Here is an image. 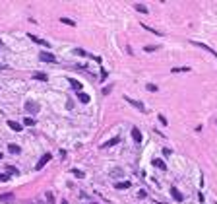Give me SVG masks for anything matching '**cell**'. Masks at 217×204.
Instances as JSON below:
<instances>
[{
	"mask_svg": "<svg viewBox=\"0 0 217 204\" xmlns=\"http://www.w3.org/2000/svg\"><path fill=\"white\" fill-rule=\"evenodd\" d=\"M6 169H8V173H12V175H19V171L16 169V167H12V165H8Z\"/></svg>",
	"mask_w": 217,
	"mask_h": 204,
	"instance_id": "cell-25",
	"label": "cell"
},
{
	"mask_svg": "<svg viewBox=\"0 0 217 204\" xmlns=\"http://www.w3.org/2000/svg\"><path fill=\"white\" fill-rule=\"evenodd\" d=\"M171 196H173V198L176 200V202H182V200H184V196H182V192H178V189H175V187H173V189H171Z\"/></svg>",
	"mask_w": 217,
	"mask_h": 204,
	"instance_id": "cell-6",
	"label": "cell"
},
{
	"mask_svg": "<svg viewBox=\"0 0 217 204\" xmlns=\"http://www.w3.org/2000/svg\"><path fill=\"white\" fill-rule=\"evenodd\" d=\"M171 72H175V74H178V72H190V66H175V68H171Z\"/></svg>",
	"mask_w": 217,
	"mask_h": 204,
	"instance_id": "cell-12",
	"label": "cell"
},
{
	"mask_svg": "<svg viewBox=\"0 0 217 204\" xmlns=\"http://www.w3.org/2000/svg\"><path fill=\"white\" fill-rule=\"evenodd\" d=\"M190 43H192V45H194V47H198V49H202V51H208L209 55L217 56V51H213L211 47H208V45H206V43H200V41H190Z\"/></svg>",
	"mask_w": 217,
	"mask_h": 204,
	"instance_id": "cell-3",
	"label": "cell"
},
{
	"mask_svg": "<svg viewBox=\"0 0 217 204\" xmlns=\"http://www.w3.org/2000/svg\"><path fill=\"white\" fill-rule=\"evenodd\" d=\"M8 150H10L12 154H18V152H19V146H16V144H10V146H8Z\"/></svg>",
	"mask_w": 217,
	"mask_h": 204,
	"instance_id": "cell-23",
	"label": "cell"
},
{
	"mask_svg": "<svg viewBox=\"0 0 217 204\" xmlns=\"http://www.w3.org/2000/svg\"><path fill=\"white\" fill-rule=\"evenodd\" d=\"M39 109H41V105H39L37 101H33V99L25 101V111L27 113H39Z\"/></svg>",
	"mask_w": 217,
	"mask_h": 204,
	"instance_id": "cell-1",
	"label": "cell"
},
{
	"mask_svg": "<svg viewBox=\"0 0 217 204\" xmlns=\"http://www.w3.org/2000/svg\"><path fill=\"white\" fill-rule=\"evenodd\" d=\"M31 78L33 80H41V82H47V74H43V72H33Z\"/></svg>",
	"mask_w": 217,
	"mask_h": 204,
	"instance_id": "cell-10",
	"label": "cell"
},
{
	"mask_svg": "<svg viewBox=\"0 0 217 204\" xmlns=\"http://www.w3.org/2000/svg\"><path fill=\"white\" fill-rule=\"evenodd\" d=\"M47 200H49V202H51V204H52V202H54V196H52V195H51V192H47Z\"/></svg>",
	"mask_w": 217,
	"mask_h": 204,
	"instance_id": "cell-28",
	"label": "cell"
},
{
	"mask_svg": "<svg viewBox=\"0 0 217 204\" xmlns=\"http://www.w3.org/2000/svg\"><path fill=\"white\" fill-rule=\"evenodd\" d=\"M143 51H145V53H155V51H159V47L157 45H155V47H153V45H145V47H143Z\"/></svg>",
	"mask_w": 217,
	"mask_h": 204,
	"instance_id": "cell-17",
	"label": "cell"
},
{
	"mask_svg": "<svg viewBox=\"0 0 217 204\" xmlns=\"http://www.w3.org/2000/svg\"><path fill=\"white\" fill-rule=\"evenodd\" d=\"M0 159H2V154H0Z\"/></svg>",
	"mask_w": 217,
	"mask_h": 204,
	"instance_id": "cell-34",
	"label": "cell"
},
{
	"mask_svg": "<svg viewBox=\"0 0 217 204\" xmlns=\"http://www.w3.org/2000/svg\"><path fill=\"white\" fill-rule=\"evenodd\" d=\"M33 204H41V202H33Z\"/></svg>",
	"mask_w": 217,
	"mask_h": 204,
	"instance_id": "cell-33",
	"label": "cell"
},
{
	"mask_svg": "<svg viewBox=\"0 0 217 204\" xmlns=\"http://www.w3.org/2000/svg\"><path fill=\"white\" fill-rule=\"evenodd\" d=\"M142 27L145 29V31H149V33H153V35H163L161 31H157L155 27H151V25H145V23H142Z\"/></svg>",
	"mask_w": 217,
	"mask_h": 204,
	"instance_id": "cell-11",
	"label": "cell"
},
{
	"mask_svg": "<svg viewBox=\"0 0 217 204\" xmlns=\"http://www.w3.org/2000/svg\"><path fill=\"white\" fill-rule=\"evenodd\" d=\"M124 99H126V101H128L132 107H136L138 111H145V107H143V103H142V101H136V99H132V97H124Z\"/></svg>",
	"mask_w": 217,
	"mask_h": 204,
	"instance_id": "cell-5",
	"label": "cell"
},
{
	"mask_svg": "<svg viewBox=\"0 0 217 204\" xmlns=\"http://www.w3.org/2000/svg\"><path fill=\"white\" fill-rule=\"evenodd\" d=\"M72 173H74L78 179H83V177H85V175H83V171H79V169H72Z\"/></svg>",
	"mask_w": 217,
	"mask_h": 204,
	"instance_id": "cell-24",
	"label": "cell"
},
{
	"mask_svg": "<svg viewBox=\"0 0 217 204\" xmlns=\"http://www.w3.org/2000/svg\"><path fill=\"white\" fill-rule=\"evenodd\" d=\"M116 189H130V181H124V183H116Z\"/></svg>",
	"mask_w": 217,
	"mask_h": 204,
	"instance_id": "cell-22",
	"label": "cell"
},
{
	"mask_svg": "<svg viewBox=\"0 0 217 204\" xmlns=\"http://www.w3.org/2000/svg\"><path fill=\"white\" fill-rule=\"evenodd\" d=\"M51 159H52V156H51V154H45V156H41V159H39V161H37V165H35V169H37V171H41L43 167H45L47 163L51 161Z\"/></svg>",
	"mask_w": 217,
	"mask_h": 204,
	"instance_id": "cell-2",
	"label": "cell"
},
{
	"mask_svg": "<svg viewBox=\"0 0 217 204\" xmlns=\"http://www.w3.org/2000/svg\"><path fill=\"white\" fill-rule=\"evenodd\" d=\"M60 22L66 23V25H70V27H74V25H76V22H74V19H70V18H60Z\"/></svg>",
	"mask_w": 217,
	"mask_h": 204,
	"instance_id": "cell-18",
	"label": "cell"
},
{
	"mask_svg": "<svg viewBox=\"0 0 217 204\" xmlns=\"http://www.w3.org/2000/svg\"><path fill=\"white\" fill-rule=\"evenodd\" d=\"M62 204H68V202H66V200H62Z\"/></svg>",
	"mask_w": 217,
	"mask_h": 204,
	"instance_id": "cell-32",
	"label": "cell"
},
{
	"mask_svg": "<svg viewBox=\"0 0 217 204\" xmlns=\"http://www.w3.org/2000/svg\"><path fill=\"white\" fill-rule=\"evenodd\" d=\"M153 165L157 167V169H161V171H165V169H167V163L163 161V159H153Z\"/></svg>",
	"mask_w": 217,
	"mask_h": 204,
	"instance_id": "cell-9",
	"label": "cell"
},
{
	"mask_svg": "<svg viewBox=\"0 0 217 204\" xmlns=\"http://www.w3.org/2000/svg\"><path fill=\"white\" fill-rule=\"evenodd\" d=\"M76 53H78V55H82V56H85V51H83V49H76Z\"/></svg>",
	"mask_w": 217,
	"mask_h": 204,
	"instance_id": "cell-31",
	"label": "cell"
},
{
	"mask_svg": "<svg viewBox=\"0 0 217 204\" xmlns=\"http://www.w3.org/2000/svg\"><path fill=\"white\" fill-rule=\"evenodd\" d=\"M118 142H120V138H118V136H115V138L107 140V142L103 144V148H107V146H115V144H118Z\"/></svg>",
	"mask_w": 217,
	"mask_h": 204,
	"instance_id": "cell-15",
	"label": "cell"
},
{
	"mask_svg": "<svg viewBox=\"0 0 217 204\" xmlns=\"http://www.w3.org/2000/svg\"><path fill=\"white\" fill-rule=\"evenodd\" d=\"M159 121H161V125H169V123H167V119H165V117H163V115H159Z\"/></svg>",
	"mask_w": 217,
	"mask_h": 204,
	"instance_id": "cell-29",
	"label": "cell"
},
{
	"mask_svg": "<svg viewBox=\"0 0 217 204\" xmlns=\"http://www.w3.org/2000/svg\"><path fill=\"white\" fill-rule=\"evenodd\" d=\"M145 88H148V92H157V86H155V84H148Z\"/></svg>",
	"mask_w": 217,
	"mask_h": 204,
	"instance_id": "cell-26",
	"label": "cell"
},
{
	"mask_svg": "<svg viewBox=\"0 0 217 204\" xmlns=\"http://www.w3.org/2000/svg\"><path fill=\"white\" fill-rule=\"evenodd\" d=\"M10 175H4V173H0V181H8Z\"/></svg>",
	"mask_w": 217,
	"mask_h": 204,
	"instance_id": "cell-30",
	"label": "cell"
},
{
	"mask_svg": "<svg viewBox=\"0 0 217 204\" xmlns=\"http://www.w3.org/2000/svg\"><path fill=\"white\" fill-rule=\"evenodd\" d=\"M29 39H31V41H35V43H39V45H43V47H47V49H49V43H47V41H43V39L35 37V35H29Z\"/></svg>",
	"mask_w": 217,
	"mask_h": 204,
	"instance_id": "cell-16",
	"label": "cell"
},
{
	"mask_svg": "<svg viewBox=\"0 0 217 204\" xmlns=\"http://www.w3.org/2000/svg\"><path fill=\"white\" fill-rule=\"evenodd\" d=\"M70 82H72V88H74L76 92H82V84H79L78 80H70Z\"/></svg>",
	"mask_w": 217,
	"mask_h": 204,
	"instance_id": "cell-20",
	"label": "cell"
},
{
	"mask_svg": "<svg viewBox=\"0 0 217 204\" xmlns=\"http://www.w3.org/2000/svg\"><path fill=\"white\" fill-rule=\"evenodd\" d=\"M111 89H112V86H109V88H103V95H109V93H111Z\"/></svg>",
	"mask_w": 217,
	"mask_h": 204,
	"instance_id": "cell-27",
	"label": "cell"
},
{
	"mask_svg": "<svg viewBox=\"0 0 217 204\" xmlns=\"http://www.w3.org/2000/svg\"><path fill=\"white\" fill-rule=\"evenodd\" d=\"M8 126L12 130H16V132H19V130H21V125H19V123H16V121H8Z\"/></svg>",
	"mask_w": 217,
	"mask_h": 204,
	"instance_id": "cell-14",
	"label": "cell"
},
{
	"mask_svg": "<svg viewBox=\"0 0 217 204\" xmlns=\"http://www.w3.org/2000/svg\"><path fill=\"white\" fill-rule=\"evenodd\" d=\"M132 140H134L136 144H140V142H142V132H140L138 128H132Z\"/></svg>",
	"mask_w": 217,
	"mask_h": 204,
	"instance_id": "cell-8",
	"label": "cell"
},
{
	"mask_svg": "<svg viewBox=\"0 0 217 204\" xmlns=\"http://www.w3.org/2000/svg\"><path fill=\"white\" fill-rule=\"evenodd\" d=\"M14 192H4V195H0V202H14Z\"/></svg>",
	"mask_w": 217,
	"mask_h": 204,
	"instance_id": "cell-7",
	"label": "cell"
},
{
	"mask_svg": "<svg viewBox=\"0 0 217 204\" xmlns=\"http://www.w3.org/2000/svg\"><path fill=\"white\" fill-rule=\"evenodd\" d=\"M78 99H79V101H82V103H89V99H91V97H89L87 93H83V92H78Z\"/></svg>",
	"mask_w": 217,
	"mask_h": 204,
	"instance_id": "cell-13",
	"label": "cell"
},
{
	"mask_svg": "<svg viewBox=\"0 0 217 204\" xmlns=\"http://www.w3.org/2000/svg\"><path fill=\"white\" fill-rule=\"evenodd\" d=\"M134 8L138 10L140 14H148V8H145V6H143V4H134Z\"/></svg>",
	"mask_w": 217,
	"mask_h": 204,
	"instance_id": "cell-19",
	"label": "cell"
},
{
	"mask_svg": "<svg viewBox=\"0 0 217 204\" xmlns=\"http://www.w3.org/2000/svg\"><path fill=\"white\" fill-rule=\"evenodd\" d=\"M39 58H41L43 62H56V56H54V55H51V53H45V51H43L41 55H39Z\"/></svg>",
	"mask_w": 217,
	"mask_h": 204,
	"instance_id": "cell-4",
	"label": "cell"
},
{
	"mask_svg": "<svg viewBox=\"0 0 217 204\" xmlns=\"http://www.w3.org/2000/svg\"><path fill=\"white\" fill-rule=\"evenodd\" d=\"M23 125H25V126H33V125H35V119H31V117H25V119H23Z\"/></svg>",
	"mask_w": 217,
	"mask_h": 204,
	"instance_id": "cell-21",
	"label": "cell"
}]
</instances>
